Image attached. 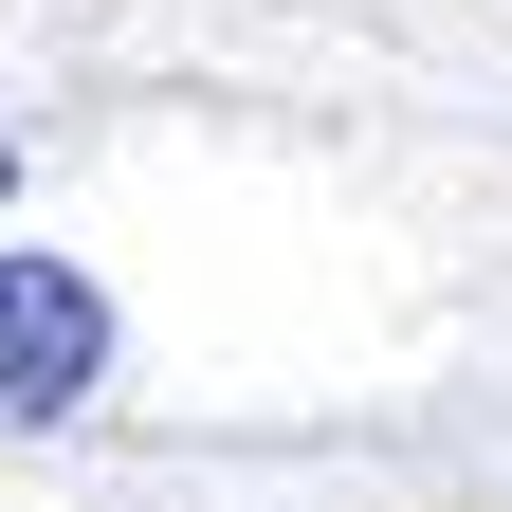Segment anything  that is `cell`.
<instances>
[{"mask_svg": "<svg viewBox=\"0 0 512 512\" xmlns=\"http://www.w3.org/2000/svg\"><path fill=\"white\" fill-rule=\"evenodd\" d=\"M110 384V293L74 275V256H37V238H0V439H37V421H74Z\"/></svg>", "mask_w": 512, "mask_h": 512, "instance_id": "obj_1", "label": "cell"}, {"mask_svg": "<svg viewBox=\"0 0 512 512\" xmlns=\"http://www.w3.org/2000/svg\"><path fill=\"white\" fill-rule=\"evenodd\" d=\"M0 202H19V128H0Z\"/></svg>", "mask_w": 512, "mask_h": 512, "instance_id": "obj_2", "label": "cell"}]
</instances>
